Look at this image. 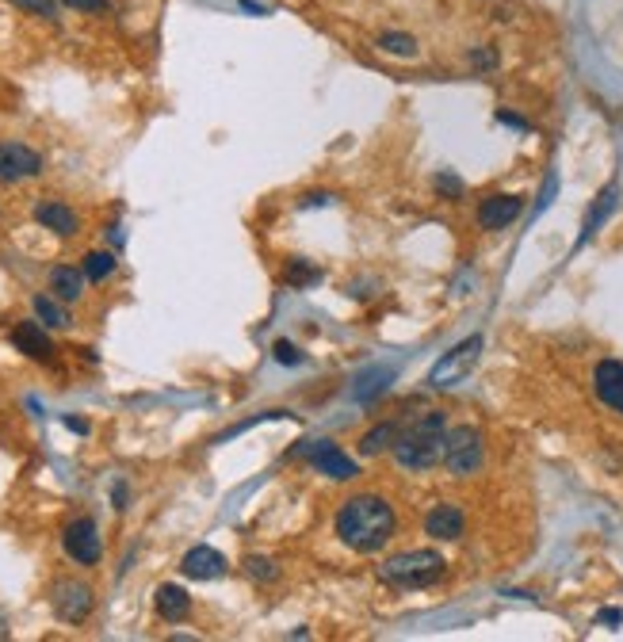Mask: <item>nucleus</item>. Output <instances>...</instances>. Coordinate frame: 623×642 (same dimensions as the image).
Instances as JSON below:
<instances>
[{
	"instance_id": "obj_28",
	"label": "nucleus",
	"mask_w": 623,
	"mask_h": 642,
	"mask_svg": "<svg viewBox=\"0 0 623 642\" xmlns=\"http://www.w3.org/2000/svg\"><path fill=\"white\" fill-rule=\"evenodd\" d=\"M436 192L459 199V195H463V180H459V176H452V172H440V176H436Z\"/></svg>"
},
{
	"instance_id": "obj_30",
	"label": "nucleus",
	"mask_w": 623,
	"mask_h": 642,
	"mask_svg": "<svg viewBox=\"0 0 623 642\" xmlns=\"http://www.w3.org/2000/svg\"><path fill=\"white\" fill-rule=\"evenodd\" d=\"M497 119L505 123V127H516V130H528V123L520 119V115H513V111H497Z\"/></svg>"
},
{
	"instance_id": "obj_17",
	"label": "nucleus",
	"mask_w": 623,
	"mask_h": 642,
	"mask_svg": "<svg viewBox=\"0 0 623 642\" xmlns=\"http://www.w3.org/2000/svg\"><path fill=\"white\" fill-rule=\"evenodd\" d=\"M85 268H73V264H58L50 268V295L58 302H81L85 295Z\"/></svg>"
},
{
	"instance_id": "obj_10",
	"label": "nucleus",
	"mask_w": 623,
	"mask_h": 642,
	"mask_svg": "<svg viewBox=\"0 0 623 642\" xmlns=\"http://www.w3.org/2000/svg\"><path fill=\"white\" fill-rule=\"evenodd\" d=\"M8 341L16 344V352H23L27 360H39V364H54V341L46 333L43 321H16Z\"/></svg>"
},
{
	"instance_id": "obj_27",
	"label": "nucleus",
	"mask_w": 623,
	"mask_h": 642,
	"mask_svg": "<svg viewBox=\"0 0 623 642\" xmlns=\"http://www.w3.org/2000/svg\"><path fill=\"white\" fill-rule=\"evenodd\" d=\"M471 65L474 69H497V50L494 46H478V50H471Z\"/></svg>"
},
{
	"instance_id": "obj_33",
	"label": "nucleus",
	"mask_w": 623,
	"mask_h": 642,
	"mask_svg": "<svg viewBox=\"0 0 623 642\" xmlns=\"http://www.w3.org/2000/svg\"><path fill=\"white\" fill-rule=\"evenodd\" d=\"M0 639H8V620L0 616Z\"/></svg>"
},
{
	"instance_id": "obj_25",
	"label": "nucleus",
	"mask_w": 623,
	"mask_h": 642,
	"mask_svg": "<svg viewBox=\"0 0 623 642\" xmlns=\"http://www.w3.org/2000/svg\"><path fill=\"white\" fill-rule=\"evenodd\" d=\"M12 4L23 8V12L43 16V20H58V0H12Z\"/></svg>"
},
{
	"instance_id": "obj_6",
	"label": "nucleus",
	"mask_w": 623,
	"mask_h": 642,
	"mask_svg": "<svg viewBox=\"0 0 623 642\" xmlns=\"http://www.w3.org/2000/svg\"><path fill=\"white\" fill-rule=\"evenodd\" d=\"M291 455L306 459L314 471L325 474V478H333V482H352V478L360 474V463H356L344 448L329 444V440H314V444H306V448H295Z\"/></svg>"
},
{
	"instance_id": "obj_32",
	"label": "nucleus",
	"mask_w": 623,
	"mask_h": 642,
	"mask_svg": "<svg viewBox=\"0 0 623 642\" xmlns=\"http://www.w3.org/2000/svg\"><path fill=\"white\" fill-rule=\"evenodd\" d=\"M115 509H127V486L123 482L115 486Z\"/></svg>"
},
{
	"instance_id": "obj_9",
	"label": "nucleus",
	"mask_w": 623,
	"mask_h": 642,
	"mask_svg": "<svg viewBox=\"0 0 623 642\" xmlns=\"http://www.w3.org/2000/svg\"><path fill=\"white\" fill-rule=\"evenodd\" d=\"M43 172V153L23 142H0V184H23Z\"/></svg>"
},
{
	"instance_id": "obj_1",
	"label": "nucleus",
	"mask_w": 623,
	"mask_h": 642,
	"mask_svg": "<svg viewBox=\"0 0 623 642\" xmlns=\"http://www.w3.org/2000/svg\"><path fill=\"white\" fill-rule=\"evenodd\" d=\"M398 528V516L383 493H352L344 497L337 516H333V532L348 551L356 555H375L383 551Z\"/></svg>"
},
{
	"instance_id": "obj_29",
	"label": "nucleus",
	"mask_w": 623,
	"mask_h": 642,
	"mask_svg": "<svg viewBox=\"0 0 623 642\" xmlns=\"http://www.w3.org/2000/svg\"><path fill=\"white\" fill-rule=\"evenodd\" d=\"M276 360H280V364H287V367L302 364V352L291 341H276Z\"/></svg>"
},
{
	"instance_id": "obj_2",
	"label": "nucleus",
	"mask_w": 623,
	"mask_h": 642,
	"mask_svg": "<svg viewBox=\"0 0 623 642\" xmlns=\"http://www.w3.org/2000/svg\"><path fill=\"white\" fill-rule=\"evenodd\" d=\"M444 436H448V413L429 409V413L413 417L409 425H402L398 444L390 448V455H394V463L402 471L425 474L444 463Z\"/></svg>"
},
{
	"instance_id": "obj_31",
	"label": "nucleus",
	"mask_w": 623,
	"mask_h": 642,
	"mask_svg": "<svg viewBox=\"0 0 623 642\" xmlns=\"http://www.w3.org/2000/svg\"><path fill=\"white\" fill-rule=\"evenodd\" d=\"M620 620H623V612H620V608H604L601 616H597V623H612V627H616V623H620Z\"/></svg>"
},
{
	"instance_id": "obj_7",
	"label": "nucleus",
	"mask_w": 623,
	"mask_h": 642,
	"mask_svg": "<svg viewBox=\"0 0 623 642\" xmlns=\"http://www.w3.org/2000/svg\"><path fill=\"white\" fill-rule=\"evenodd\" d=\"M65 555L73 558L77 566H96L104 558V543H100V528L92 516H77L73 524H65L62 532Z\"/></svg>"
},
{
	"instance_id": "obj_20",
	"label": "nucleus",
	"mask_w": 623,
	"mask_h": 642,
	"mask_svg": "<svg viewBox=\"0 0 623 642\" xmlns=\"http://www.w3.org/2000/svg\"><path fill=\"white\" fill-rule=\"evenodd\" d=\"M375 46L383 50V54H390V58H417V39L413 35H406V31H383L379 39H375Z\"/></svg>"
},
{
	"instance_id": "obj_13",
	"label": "nucleus",
	"mask_w": 623,
	"mask_h": 642,
	"mask_svg": "<svg viewBox=\"0 0 623 642\" xmlns=\"http://www.w3.org/2000/svg\"><path fill=\"white\" fill-rule=\"evenodd\" d=\"M593 394L604 409L623 417V360H601L593 367Z\"/></svg>"
},
{
	"instance_id": "obj_5",
	"label": "nucleus",
	"mask_w": 623,
	"mask_h": 642,
	"mask_svg": "<svg viewBox=\"0 0 623 642\" xmlns=\"http://www.w3.org/2000/svg\"><path fill=\"white\" fill-rule=\"evenodd\" d=\"M50 608L62 623L81 627L92 616V608H96V593L81 578H58L50 585Z\"/></svg>"
},
{
	"instance_id": "obj_4",
	"label": "nucleus",
	"mask_w": 623,
	"mask_h": 642,
	"mask_svg": "<svg viewBox=\"0 0 623 642\" xmlns=\"http://www.w3.org/2000/svg\"><path fill=\"white\" fill-rule=\"evenodd\" d=\"M486 463V436L474 425H452L444 436V471L452 478H474Z\"/></svg>"
},
{
	"instance_id": "obj_15",
	"label": "nucleus",
	"mask_w": 623,
	"mask_h": 642,
	"mask_svg": "<svg viewBox=\"0 0 623 642\" xmlns=\"http://www.w3.org/2000/svg\"><path fill=\"white\" fill-rule=\"evenodd\" d=\"M520 211H524L520 195H490L478 203V226L482 230H509L520 218Z\"/></svg>"
},
{
	"instance_id": "obj_14",
	"label": "nucleus",
	"mask_w": 623,
	"mask_h": 642,
	"mask_svg": "<svg viewBox=\"0 0 623 642\" xmlns=\"http://www.w3.org/2000/svg\"><path fill=\"white\" fill-rule=\"evenodd\" d=\"M35 222L58 237L81 234V218H77V211H73L69 203H62V199H39V203H35Z\"/></svg>"
},
{
	"instance_id": "obj_21",
	"label": "nucleus",
	"mask_w": 623,
	"mask_h": 642,
	"mask_svg": "<svg viewBox=\"0 0 623 642\" xmlns=\"http://www.w3.org/2000/svg\"><path fill=\"white\" fill-rule=\"evenodd\" d=\"M35 318L43 321L46 329H69V314L62 310V302L50 295H35Z\"/></svg>"
},
{
	"instance_id": "obj_23",
	"label": "nucleus",
	"mask_w": 623,
	"mask_h": 642,
	"mask_svg": "<svg viewBox=\"0 0 623 642\" xmlns=\"http://www.w3.org/2000/svg\"><path fill=\"white\" fill-rule=\"evenodd\" d=\"M283 279H287L291 287H314V283L322 279V268H314L310 260H291V264H287V276Z\"/></svg>"
},
{
	"instance_id": "obj_3",
	"label": "nucleus",
	"mask_w": 623,
	"mask_h": 642,
	"mask_svg": "<svg viewBox=\"0 0 623 642\" xmlns=\"http://www.w3.org/2000/svg\"><path fill=\"white\" fill-rule=\"evenodd\" d=\"M444 574H448V562L440 551H429V547L398 551V555L383 558L379 566V581H387L394 589H432Z\"/></svg>"
},
{
	"instance_id": "obj_22",
	"label": "nucleus",
	"mask_w": 623,
	"mask_h": 642,
	"mask_svg": "<svg viewBox=\"0 0 623 642\" xmlns=\"http://www.w3.org/2000/svg\"><path fill=\"white\" fill-rule=\"evenodd\" d=\"M81 268H85V276L92 279V283H104V279L115 276L119 260H115V253H104V249H96V253H88Z\"/></svg>"
},
{
	"instance_id": "obj_19",
	"label": "nucleus",
	"mask_w": 623,
	"mask_h": 642,
	"mask_svg": "<svg viewBox=\"0 0 623 642\" xmlns=\"http://www.w3.org/2000/svg\"><path fill=\"white\" fill-rule=\"evenodd\" d=\"M616 195H620V188H616V184H608V188H604V192L597 195V203L589 207V218H585V226H581L578 249L604 226V218H608V214H612V207H616Z\"/></svg>"
},
{
	"instance_id": "obj_26",
	"label": "nucleus",
	"mask_w": 623,
	"mask_h": 642,
	"mask_svg": "<svg viewBox=\"0 0 623 642\" xmlns=\"http://www.w3.org/2000/svg\"><path fill=\"white\" fill-rule=\"evenodd\" d=\"M65 8H77V12H85V16H100V12H108L111 0H62Z\"/></svg>"
},
{
	"instance_id": "obj_12",
	"label": "nucleus",
	"mask_w": 623,
	"mask_h": 642,
	"mask_svg": "<svg viewBox=\"0 0 623 642\" xmlns=\"http://www.w3.org/2000/svg\"><path fill=\"white\" fill-rule=\"evenodd\" d=\"M463 532H467V516L452 501H440L425 513V535H432L436 543H455L463 539Z\"/></svg>"
},
{
	"instance_id": "obj_24",
	"label": "nucleus",
	"mask_w": 623,
	"mask_h": 642,
	"mask_svg": "<svg viewBox=\"0 0 623 642\" xmlns=\"http://www.w3.org/2000/svg\"><path fill=\"white\" fill-rule=\"evenodd\" d=\"M245 574H249L253 581H276L280 578V566L264 555H249L245 558Z\"/></svg>"
},
{
	"instance_id": "obj_16",
	"label": "nucleus",
	"mask_w": 623,
	"mask_h": 642,
	"mask_svg": "<svg viewBox=\"0 0 623 642\" xmlns=\"http://www.w3.org/2000/svg\"><path fill=\"white\" fill-rule=\"evenodd\" d=\"M153 608H157V616L165 623H184L192 616V597H188V589H180V585H161V589L153 593Z\"/></svg>"
},
{
	"instance_id": "obj_11",
	"label": "nucleus",
	"mask_w": 623,
	"mask_h": 642,
	"mask_svg": "<svg viewBox=\"0 0 623 642\" xmlns=\"http://www.w3.org/2000/svg\"><path fill=\"white\" fill-rule=\"evenodd\" d=\"M226 570H230L226 555L215 551V547H207V543H199V547H192L188 555L180 558V574L192 581H218L226 578Z\"/></svg>"
},
{
	"instance_id": "obj_18",
	"label": "nucleus",
	"mask_w": 623,
	"mask_h": 642,
	"mask_svg": "<svg viewBox=\"0 0 623 642\" xmlns=\"http://www.w3.org/2000/svg\"><path fill=\"white\" fill-rule=\"evenodd\" d=\"M398 432H402V421H394V417H390V421H375V425L360 436V455L375 459V455L390 451L394 444H398Z\"/></svg>"
},
{
	"instance_id": "obj_8",
	"label": "nucleus",
	"mask_w": 623,
	"mask_h": 642,
	"mask_svg": "<svg viewBox=\"0 0 623 642\" xmlns=\"http://www.w3.org/2000/svg\"><path fill=\"white\" fill-rule=\"evenodd\" d=\"M478 356H482V337L474 333V337H467L463 344H455L452 352L432 367L429 383L440 386V390H444V386H455L459 379H467V375H471V367L478 364Z\"/></svg>"
}]
</instances>
